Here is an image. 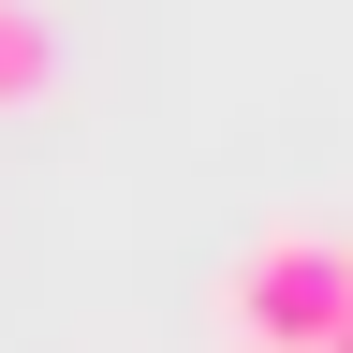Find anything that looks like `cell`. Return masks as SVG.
Segmentation results:
<instances>
[{
  "instance_id": "cell-1",
  "label": "cell",
  "mask_w": 353,
  "mask_h": 353,
  "mask_svg": "<svg viewBox=\"0 0 353 353\" xmlns=\"http://www.w3.org/2000/svg\"><path fill=\"white\" fill-rule=\"evenodd\" d=\"M221 309H236L250 353H324V339L353 324V236H265Z\"/></svg>"
},
{
  "instance_id": "cell-2",
  "label": "cell",
  "mask_w": 353,
  "mask_h": 353,
  "mask_svg": "<svg viewBox=\"0 0 353 353\" xmlns=\"http://www.w3.org/2000/svg\"><path fill=\"white\" fill-rule=\"evenodd\" d=\"M44 88H59V30H44V0H0V118Z\"/></svg>"
},
{
  "instance_id": "cell-3",
  "label": "cell",
  "mask_w": 353,
  "mask_h": 353,
  "mask_svg": "<svg viewBox=\"0 0 353 353\" xmlns=\"http://www.w3.org/2000/svg\"><path fill=\"white\" fill-rule=\"evenodd\" d=\"M324 353H353V324H339V339H324Z\"/></svg>"
}]
</instances>
